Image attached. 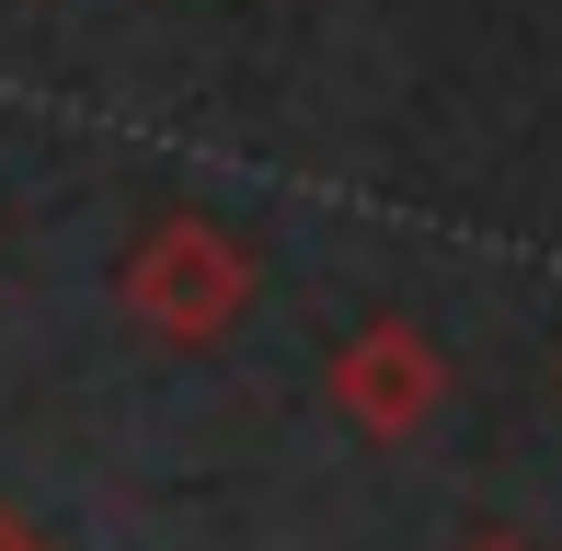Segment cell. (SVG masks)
Wrapping results in <instances>:
<instances>
[{"label": "cell", "mask_w": 562, "mask_h": 551, "mask_svg": "<svg viewBox=\"0 0 562 551\" xmlns=\"http://www.w3.org/2000/svg\"><path fill=\"white\" fill-rule=\"evenodd\" d=\"M334 403L368 425V437H414V425L448 403V357L414 334V322H368V334H345V357H334Z\"/></svg>", "instance_id": "obj_2"}, {"label": "cell", "mask_w": 562, "mask_h": 551, "mask_svg": "<svg viewBox=\"0 0 562 551\" xmlns=\"http://www.w3.org/2000/svg\"><path fill=\"white\" fill-rule=\"evenodd\" d=\"M126 311L149 322L161 345H207L241 322V299H252V254L218 230V218H195V207H172V218H149L138 241H126Z\"/></svg>", "instance_id": "obj_1"}, {"label": "cell", "mask_w": 562, "mask_h": 551, "mask_svg": "<svg viewBox=\"0 0 562 551\" xmlns=\"http://www.w3.org/2000/svg\"><path fill=\"white\" fill-rule=\"evenodd\" d=\"M0 551H35V540H23V529H12V517H0Z\"/></svg>", "instance_id": "obj_3"}]
</instances>
